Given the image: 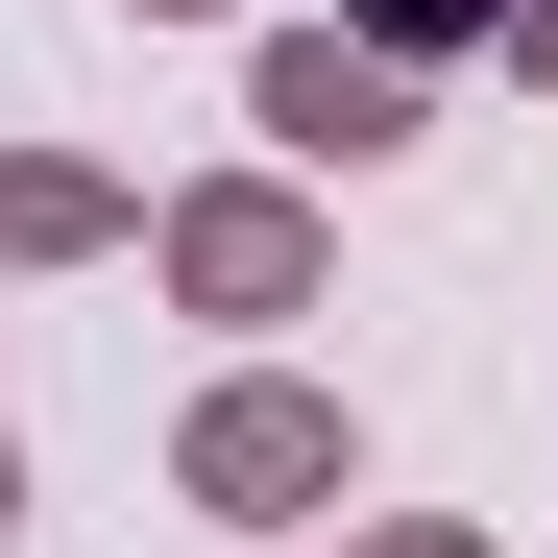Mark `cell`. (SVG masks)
Returning a JSON list of instances; mask_svg holds the SVG:
<instances>
[{
  "instance_id": "cell-1",
  "label": "cell",
  "mask_w": 558,
  "mask_h": 558,
  "mask_svg": "<svg viewBox=\"0 0 558 558\" xmlns=\"http://www.w3.org/2000/svg\"><path fill=\"white\" fill-rule=\"evenodd\" d=\"M170 486L243 510V534H292V510H340V486H364V413L316 389V364H219V389L170 413Z\"/></svg>"
},
{
  "instance_id": "cell-2",
  "label": "cell",
  "mask_w": 558,
  "mask_h": 558,
  "mask_svg": "<svg viewBox=\"0 0 558 558\" xmlns=\"http://www.w3.org/2000/svg\"><path fill=\"white\" fill-rule=\"evenodd\" d=\"M146 267H170L219 340L316 316V292H340V243H316V170H195V195H146Z\"/></svg>"
},
{
  "instance_id": "cell-3",
  "label": "cell",
  "mask_w": 558,
  "mask_h": 558,
  "mask_svg": "<svg viewBox=\"0 0 558 558\" xmlns=\"http://www.w3.org/2000/svg\"><path fill=\"white\" fill-rule=\"evenodd\" d=\"M243 122H267V170H389L413 146V73L364 49V25H267L243 49Z\"/></svg>"
},
{
  "instance_id": "cell-4",
  "label": "cell",
  "mask_w": 558,
  "mask_h": 558,
  "mask_svg": "<svg viewBox=\"0 0 558 558\" xmlns=\"http://www.w3.org/2000/svg\"><path fill=\"white\" fill-rule=\"evenodd\" d=\"M98 243H146V195L98 146H0V267H98Z\"/></svg>"
},
{
  "instance_id": "cell-5",
  "label": "cell",
  "mask_w": 558,
  "mask_h": 558,
  "mask_svg": "<svg viewBox=\"0 0 558 558\" xmlns=\"http://www.w3.org/2000/svg\"><path fill=\"white\" fill-rule=\"evenodd\" d=\"M340 25H364V49H389V73H437V49H486V25H510V0H340Z\"/></svg>"
},
{
  "instance_id": "cell-6",
  "label": "cell",
  "mask_w": 558,
  "mask_h": 558,
  "mask_svg": "<svg viewBox=\"0 0 558 558\" xmlns=\"http://www.w3.org/2000/svg\"><path fill=\"white\" fill-rule=\"evenodd\" d=\"M364 558H486V534H461V510H389V534H364Z\"/></svg>"
},
{
  "instance_id": "cell-7",
  "label": "cell",
  "mask_w": 558,
  "mask_h": 558,
  "mask_svg": "<svg viewBox=\"0 0 558 558\" xmlns=\"http://www.w3.org/2000/svg\"><path fill=\"white\" fill-rule=\"evenodd\" d=\"M122 25H243V0H122Z\"/></svg>"
},
{
  "instance_id": "cell-8",
  "label": "cell",
  "mask_w": 558,
  "mask_h": 558,
  "mask_svg": "<svg viewBox=\"0 0 558 558\" xmlns=\"http://www.w3.org/2000/svg\"><path fill=\"white\" fill-rule=\"evenodd\" d=\"M0 510H25V461H0Z\"/></svg>"
}]
</instances>
